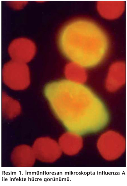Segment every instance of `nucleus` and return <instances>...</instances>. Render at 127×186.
Masks as SVG:
<instances>
[{"instance_id": "nucleus-1", "label": "nucleus", "mask_w": 127, "mask_h": 186, "mask_svg": "<svg viewBox=\"0 0 127 186\" xmlns=\"http://www.w3.org/2000/svg\"><path fill=\"white\" fill-rule=\"evenodd\" d=\"M44 94L55 115L69 129H95L107 121L103 103L81 83L69 79L51 82L45 86Z\"/></svg>"}, {"instance_id": "nucleus-2", "label": "nucleus", "mask_w": 127, "mask_h": 186, "mask_svg": "<svg viewBox=\"0 0 127 186\" xmlns=\"http://www.w3.org/2000/svg\"><path fill=\"white\" fill-rule=\"evenodd\" d=\"M60 50L67 58L84 68L98 64L107 49L106 38L95 23L85 19L71 21L61 29L58 36Z\"/></svg>"}, {"instance_id": "nucleus-3", "label": "nucleus", "mask_w": 127, "mask_h": 186, "mask_svg": "<svg viewBox=\"0 0 127 186\" xmlns=\"http://www.w3.org/2000/svg\"><path fill=\"white\" fill-rule=\"evenodd\" d=\"M125 66L118 63L114 64L110 68L106 81L107 88L111 91L117 90L125 82Z\"/></svg>"}]
</instances>
